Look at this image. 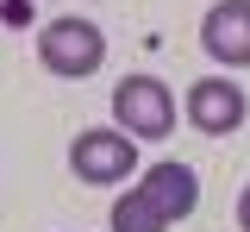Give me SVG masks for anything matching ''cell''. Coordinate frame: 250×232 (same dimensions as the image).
<instances>
[{
    "label": "cell",
    "instance_id": "cell-1",
    "mask_svg": "<svg viewBox=\"0 0 250 232\" xmlns=\"http://www.w3.org/2000/svg\"><path fill=\"white\" fill-rule=\"evenodd\" d=\"M38 63L50 75H62V82H82V75H94L106 63V32L94 19H50L38 32Z\"/></svg>",
    "mask_w": 250,
    "mask_h": 232
},
{
    "label": "cell",
    "instance_id": "cell-2",
    "mask_svg": "<svg viewBox=\"0 0 250 232\" xmlns=\"http://www.w3.org/2000/svg\"><path fill=\"white\" fill-rule=\"evenodd\" d=\"M69 169H75L82 182H94V188L125 182V176L138 169V144H131V132L88 126V132H75V144H69Z\"/></svg>",
    "mask_w": 250,
    "mask_h": 232
},
{
    "label": "cell",
    "instance_id": "cell-3",
    "mask_svg": "<svg viewBox=\"0 0 250 232\" xmlns=\"http://www.w3.org/2000/svg\"><path fill=\"white\" fill-rule=\"evenodd\" d=\"M113 113H119V132L131 138H163L175 126V94L156 82V75H125L113 88Z\"/></svg>",
    "mask_w": 250,
    "mask_h": 232
},
{
    "label": "cell",
    "instance_id": "cell-4",
    "mask_svg": "<svg viewBox=\"0 0 250 232\" xmlns=\"http://www.w3.org/2000/svg\"><path fill=\"white\" fill-rule=\"evenodd\" d=\"M188 126L194 132H207V138H231L238 126H244V113H250V100L238 82H225V75H200L194 88H188Z\"/></svg>",
    "mask_w": 250,
    "mask_h": 232
},
{
    "label": "cell",
    "instance_id": "cell-5",
    "mask_svg": "<svg viewBox=\"0 0 250 232\" xmlns=\"http://www.w3.org/2000/svg\"><path fill=\"white\" fill-rule=\"evenodd\" d=\"M200 44L219 69H250V0H219L200 19Z\"/></svg>",
    "mask_w": 250,
    "mask_h": 232
},
{
    "label": "cell",
    "instance_id": "cell-6",
    "mask_svg": "<svg viewBox=\"0 0 250 232\" xmlns=\"http://www.w3.org/2000/svg\"><path fill=\"white\" fill-rule=\"evenodd\" d=\"M138 188L150 195V207L169 220V226H175V220H188V213L200 207V182H194V169H188V163H150Z\"/></svg>",
    "mask_w": 250,
    "mask_h": 232
},
{
    "label": "cell",
    "instance_id": "cell-7",
    "mask_svg": "<svg viewBox=\"0 0 250 232\" xmlns=\"http://www.w3.org/2000/svg\"><path fill=\"white\" fill-rule=\"evenodd\" d=\"M113 232H169V220L150 207L144 188H125V195L113 201Z\"/></svg>",
    "mask_w": 250,
    "mask_h": 232
},
{
    "label": "cell",
    "instance_id": "cell-8",
    "mask_svg": "<svg viewBox=\"0 0 250 232\" xmlns=\"http://www.w3.org/2000/svg\"><path fill=\"white\" fill-rule=\"evenodd\" d=\"M0 19H6V25H31V0H6Z\"/></svg>",
    "mask_w": 250,
    "mask_h": 232
},
{
    "label": "cell",
    "instance_id": "cell-9",
    "mask_svg": "<svg viewBox=\"0 0 250 232\" xmlns=\"http://www.w3.org/2000/svg\"><path fill=\"white\" fill-rule=\"evenodd\" d=\"M238 226L250 232V182H244V195H238Z\"/></svg>",
    "mask_w": 250,
    "mask_h": 232
}]
</instances>
